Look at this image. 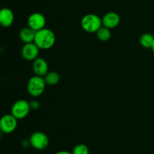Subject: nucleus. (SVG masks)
<instances>
[{
    "label": "nucleus",
    "mask_w": 154,
    "mask_h": 154,
    "mask_svg": "<svg viewBox=\"0 0 154 154\" xmlns=\"http://www.w3.org/2000/svg\"><path fill=\"white\" fill-rule=\"evenodd\" d=\"M72 154H89L90 150H89L88 146L84 143H78L72 149Z\"/></svg>",
    "instance_id": "dca6fc26"
},
{
    "label": "nucleus",
    "mask_w": 154,
    "mask_h": 154,
    "mask_svg": "<svg viewBox=\"0 0 154 154\" xmlns=\"http://www.w3.org/2000/svg\"><path fill=\"white\" fill-rule=\"evenodd\" d=\"M35 33L36 32L30 27H24L20 31V39L24 44L32 43V42H34Z\"/></svg>",
    "instance_id": "f8f14e48"
},
{
    "label": "nucleus",
    "mask_w": 154,
    "mask_h": 154,
    "mask_svg": "<svg viewBox=\"0 0 154 154\" xmlns=\"http://www.w3.org/2000/svg\"><path fill=\"white\" fill-rule=\"evenodd\" d=\"M46 83L43 77L33 75L27 82L26 89L28 93L34 98L41 96L45 91Z\"/></svg>",
    "instance_id": "7ed1b4c3"
},
{
    "label": "nucleus",
    "mask_w": 154,
    "mask_h": 154,
    "mask_svg": "<svg viewBox=\"0 0 154 154\" xmlns=\"http://www.w3.org/2000/svg\"><path fill=\"white\" fill-rule=\"evenodd\" d=\"M43 78L46 85L54 86L59 83L60 80V75L58 72H55V71H49Z\"/></svg>",
    "instance_id": "ddd939ff"
},
{
    "label": "nucleus",
    "mask_w": 154,
    "mask_h": 154,
    "mask_svg": "<svg viewBox=\"0 0 154 154\" xmlns=\"http://www.w3.org/2000/svg\"><path fill=\"white\" fill-rule=\"evenodd\" d=\"M2 134H3V133L1 131H0V138H1V137H2Z\"/></svg>",
    "instance_id": "aec40b11"
},
{
    "label": "nucleus",
    "mask_w": 154,
    "mask_h": 154,
    "mask_svg": "<svg viewBox=\"0 0 154 154\" xmlns=\"http://www.w3.org/2000/svg\"><path fill=\"white\" fill-rule=\"evenodd\" d=\"M39 51V48L34 42L24 44L21 49V55L27 61H34L38 57Z\"/></svg>",
    "instance_id": "6e6552de"
},
{
    "label": "nucleus",
    "mask_w": 154,
    "mask_h": 154,
    "mask_svg": "<svg viewBox=\"0 0 154 154\" xmlns=\"http://www.w3.org/2000/svg\"><path fill=\"white\" fill-rule=\"evenodd\" d=\"M29 105L31 110H38L40 107V104L37 101H32L29 102Z\"/></svg>",
    "instance_id": "f3484780"
},
{
    "label": "nucleus",
    "mask_w": 154,
    "mask_h": 154,
    "mask_svg": "<svg viewBox=\"0 0 154 154\" xmlns=\"http://www.w3.org/2000/svg\"><path fill=\"white\" fill-rule=\"evenodd\" d=\"M27 24H28L29 27L37 32L45 28L46 19L42 14L38 13V12H35V13L31 14L29 16L28 20H27Z\"/></svg>",
    "instance_id": "0eeeda50"
},
{
    "label": "nucleus",
    "mask_w": 154,
    "mask_h": 154,
    "mask_svg": "<svg viewBox=\"0 0 154 154\" xmlns=\"http://www.w3.org/2000/svg\"><path fill=\"white\" fill-rule=\"evenodd\" d=\"M55 154H72V152H69V151L61 150V151H58V152H56Z\"/></svg>",
    "instance_id": "a211bd4d"
},
{
    "label": "nucleus",
    "mask_w": 154,
    "mask_h": 154,
    "mask_svg": "<svg viewBox=\"0 0 154 154\" xmlns=\"http://www.w3.org/2000/svg\"><path fill=\"white\" fill-rule=\"evenodd\" d=\"M56 36L54 31L48 28H44L35 33L34 43L40 50H48L54 46Z\"/></svg>",
    "instance_id": "f257e3e1"
},
{
    "label": "nucleus",
    "mask_w": 154,
    "mask_h": 154,
    "mask_svg": "<svg viewBox=\"0 0 154 154\" xmlns=\"http://www.w3.org/2000/svg\"><path fill=\"white\" fill-rule=\"evenodd\" d=\"M154 41V36L151 33H143L139 39V42L144 48H151Z\"/></svg>",
    "instance_id": "4468645a"
},
{
    "label": "nucleus",
    "mask_w": 154,
    "mask_h": 154,
    "mask_svg": "<svg viewBox=\"0 0 154 154\" xmlns=\"http://www.w3.org/2000/svg\"><path fill=\"white\" fill-rule=\"evenodd\" d=\"M30 108L29 102L23 99L15 101L11 109V114L13 115L17 119H22L26 117L29 113Z\"/></svg>",
    "instance_id": "20e7f679"
},
{
    "label": "nucleus",
    "mask_w": 154,
    "mask_h": 154,
    "mask_svg": "<svg viewBox=\"0 0 154 154\" xmlns=\"http://www.w3.org/2000/svg\"><path fill=\"white\" fill-rule=\"evenodd\" d=\"M14 14L11 9L2 8L0 9V26L2 27H9L13 24Z\"/></svg>",
    "instance_id": "9b49d317"
},
{
    "label": "nucleus",
    "mask_w": 154,
    "mask_h": 154,
    "mask_svg": "<svg viewBox=\"0 0 154 154\" xmlns=\"http://www.w3.org/2000/svg\"><path fill=\"white\" fill-rule=\"evenodd\" d=\"M32 70L35 75L44 77L49 72L48 62L42 57H38L32 61Z\"/></svg>",
    "instance_id": "1a4fd4ad"
},
{
    "label": "nucleus",
    "mask_w": 154,
    "mask_h": 154,
    "mask_svg": "<svg viewBox=\"0 0 154 154\" xmlns=\"http://www.w3.org/2000/svg\"><path fill=\"white\" fill-rule=\"evenodd\" d=\"M151 50H152V51H153V54H154V41H153V45H152V47H151Z\"/></svg>",
    "instance_id": "6ab92c4d"
},
{
    "label": "nucleus",
    "mask_w": 154,
    "mask_h": 154,
    "mask_svg": "<svg viewBox=\"0 0 154 154\" xmlns=\"http://www.w3.org/2000/svg\"><path fill=\"white\" fill-rule=\"evenodd\" d=\"M17 127V119L11 114H5L0 118V131L3 134H11Z\"/></svg>",
    "instance_id": "423d86ee"
},
{
    "label": "nucleus",
    "mask_w": 154,
    "mask_h": 154,
    "mask_svg": "<svg viewBox=\"0 0 154 154\" xmlns=\"http://www.w3.org/2000/svg\"><path fill=\"white\" fill-rule=\"evenodd\" d=\"M102 26L108 29H114L120 24V15L114 11H110L105 14L102 18Z\"/></svg>",
    "instance_id": "9d476101"
},
{
    "label": "nucleus",
    "mask_w": 154,
    "mask_h": 154,
    "mask_svg": "<svg viewBox=\"0 0 154 154\" xmlns=\"http://www.w3.org/2000/svg\"><path fill=\"white\" fill-rule=\"evenodd\" d=\"M96 33L99 40L102 41V42H108L111 37V30L103 27V26Z\"/></svg>",
    "instance_id": "2eb2a0df"
},
{
    "label": "nucleus",
    "mask_w": 154,
    "mask_h": 154,
    "mask_svg": "<svg viewBox=\"0 0 154 154\" xmlns=\"http://www.w3.org/2000/svg\"><path fill=\"white\" fill-rule=\"evenodd\" d=\"M81 25L84 31L96 33L102 27V18L95 14H87L81 19Z\"/></svg>",
    "instance_id": "f03ea898"
},
{
    "label": "nucleus",
    "mask_w": 154,
    "mask_h": 154,
    "mask_svg": "<svg viewBox=\"0 0 154 154\" xmlns=\"http://www.w3.org/2000/svg\"><path fill=\"white\" fill-rule=\"evenodd\" d=\"M29 145L37 150H44L49 145V138L43 131H34L29 137Z\"/></svg>",
    "instance_id": "39448f33"
}]
</instances>
